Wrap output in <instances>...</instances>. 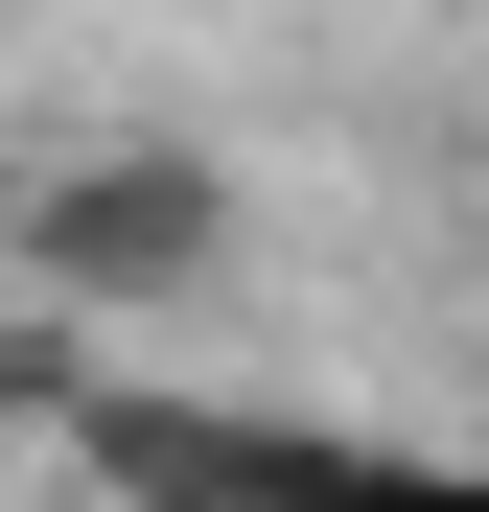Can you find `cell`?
I'll use <instances>...</instances> for the list:
<instances>
[{"mask_svg":"<svg viewBox=\"0 0 489 512\" xmlns=\"http://www.w3.org/2000/svg\"><path fill=\"white\" fill-rule=\"evenodd\" d=\"M117 512H489V443H326V419H233V396H70Z\"/></svg>","mask_w":489,"mask_h":512,"instance_id":"cell-1","label":"cell"},{"mask_svg":"<svg viewBox=\"0 0 489 512\" xmlns=\"http://www.w3.org/2000/svg\"><path fill=\"white\" fill-rule=\"evenodd\" d=\"M24 303L47 326H140V303H210L233 280V163H187V140H94V163H47L24 187Z\"/></svg>","mask_w":489,"mask_h":512,"instance_id":"cell-2","label":"cell"}]
</instances>
